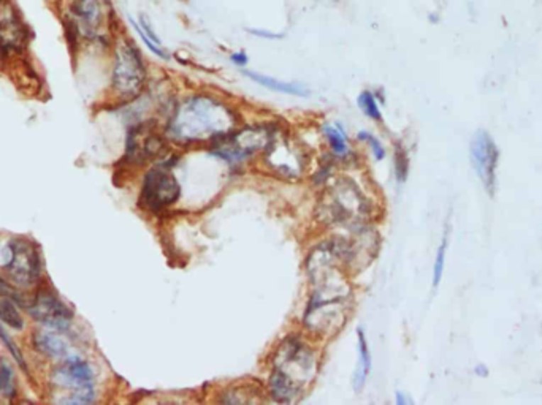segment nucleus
Returning <instances> with one entry per match:
<instances>
[{
	"label": "nucleus",
	"instance_id": "18",
	"mask_svg": "<svg viewBox=\"0 0 542 405\" xmlns=\"http://www.w3.org/2000/svg\"><path fill=\"white\" fill-rule=\"evenodd\" d=\"M245 76L255 81L257 84L267 87V89H270V91H275V92H280V93H287V96H297V97H308L309 96V91L304 89V87H302V86L294 84V83H284V81L275 79V78L267 76V75H260V73L248 70V72H245Z\"/></svg>",
	"mask_w": 542,
	"mask_h": 405
},
{
	"label": "nucleus",
	"instance_id": "25",
	"mask_svg": "<svg viewBox=\"0 0 542 405\" xmlns=\"http://www.w3.org/2000/svg\"><path fill=\"white\" fill-rule=\"evenodd\" d=\"M357 138L363 141V143H367L370 146V149L372 152V155H375L376 160H382L385 157V149L381 141H379L375 135H371L370 132H360L357 135Z\"/></svg>",
	"mask_w": 542,
	"mask_h": 405
},
{
	"label": "nucleus",
	"instance_id": "32",
	"mask_svg": "<svg viewBox=\"0 0 542 405\" xmlns=\"http://www.w3.org/2000/svg\"><path fill=\"white\" fill-rule=\"evenodd\" d=\"M5 62H6V60H5V57H4V54H2V51H0V69H4V65H5Z\"/></svg>",
	"mask_w": 542,
	"mask_h": 405
},
{
	"label": "nucleus",
	"instance_id": "24",
	"mask_svg": "<svg viewBox=\"0 0 542 405\" xmlns=\"http://www.w3.org/2000/svg\"><path fill=\"white\" fill-rule=\"evenodd\" d=\"M0 341L4 342V346L6 348H9V352L13 355V358H15V361L19 364V366H21L24 370H27L26 360H24V356L21 353V350H19L16 343L13 342V339L9 336V333H6V329L2 326V323H0Z\"/></svg>",
	"mask_w": 542,
	"mask_h": 405
},
{
	"label": "nucleus",
	"instance_id": "14",
	"mask_svg": "<svg viewBox=\"0 0 542 405\" xmlns=\"http://www.w3.org/2000/svg\"><path fill=\"white\" fill-rule=\"evenodd\" d=\"M471 164L474 171L482 181L487 192L494 190V170L498 164V149L492 137L485 130H479L471 141Z\"/></svg>",
	"mask_w": 542,
	"mask_h": 405
},
{
	"label": "nucleus",
	"instance_id": "12",
	"mask_svg": "<svg viewBox=\"0 0 542 405\" xmlns=\"http://www.w3.org/2000/svg\"><path fill=\"white\" fill-rule=\"evenodd\" d=\"M26 309L33 320L59 333L69 329L73 320V310L50 290L38 292Z\"/></svg>",
	"mask_w": 542,
	"mask_h": 405
},
{
	"label": "nucleus",
	"instance_id": "33",
	"mask_svg": "<svg viewBox=\"0 0 542 405\" xmlns=\"http://www.w3.org/2000/svg\"><path fill=\"white\" fill-rule=\"evenodd\" d=\"M5 4H6V0H0V15H2V11H4V6H5Z\"/></svg>",
	"mask_w": 542,
	"mask_h": 405
},
{
	"label": "nucleus",
	"instance_id": "34",
	"mask_svg": "<svg viewBox=\"0 0 542 405\" xmlns=\"http://www.w3.org/2000/svg\"><path fill=\"white\" fill-rule=\"evenodd\" d=\"M52 2H56L57 5H60V4H62V2H64V0H52Z\"/></svg>",
	"mask_w": 542,
	"mask_h": 405
},
{
	"label": "nucleus",
	"instance_id": "31",
	"mask_svg": "<svg viewBox=\"0 0 542 405\" xmlns=\"http://www.w3.org/2000/svg\"><path fill=\"white\" fill-rule=\"evenodd\" d=\"M476 372H477L479 375H482V377H487V369H485V366H477V369H476Z\"/></svg>",
	"mask_w": 542,
	"mask_h": 405
},
{
	"label": "nucleus",
	"instance_id": "27",
	"mask_svg": "<svg viewBox=\"0 0 542 405\" xmlns=\"http://www.w3.org/2000/svg\"><path fill=\"white\" fill-rule=\"evenodd\" d=\"M11 377H13V372L10 370V367L6 366V364L0 366V391H5V389L10 388Z\"/></svg>",
	"mask_w": 542,
	"mask_h": 405
},
{
	"label": "nucleus",
	"instance_id": "8",
	"mask_svg": "<svg viewBox=\"0 0 542 405\" xmlns=\"http://www.w3.org/2000/svg\"><path fill=\"white\" fill-rule=\"evenodd\" d=\"M181 197V186L168 164H159L146 173L141 186L140 202L151 212L170 207Z\"/></svg>",
	"mask_w": 542,
	"mask_h": 405
},
{
	"label": "nucleus",
	"instance_id": "6",
	"mask_svg": "<svg viewBox=\"0 0 542 405\" xmlns=\"http://www.w3.org/2000/svg\"><path fill=\"white\" fill-rule=\"evenodd\" d=\"M146 84L143 57L128 38H118L113 51L111 89L121 101H132L141 96Z\"/></svg>",
	"mask_w": 542,
	"mask_h": 405
},
{
	"label": "nucleus",
	"instance_id": "13",
	"mask_svg": "<svg viewBox=\"0 0 542 405\" xmlns=\"http://www.w3.org/2000/svg\"><path fill=\"white\" fill-rule=\"evenodd\" d=\"M164 151V139L151 124L135 125L128 132L126 143V160L131 165H143Z\"/></svg>",
	"mask_w": 542,
	"mask_h": 405
},
{
	"label": "nucleus",
	"instance_id": "26",
	"mask_svg": "<svg viewBox=\"0 0 542 405\" xmlns=\"http://www.w3.org/2000/svg\"><path fill=\"white\" fill-rule=\"evenodd\" d=\"M395 168H397V179L398 181H404L406 176H408V170H409V159L408 154L403 149L402 146L397 147V154H395Z\"/></svg>",
	"mask_w": 542,
	"mask_h": 405
},
{
	"label": "nucleus",
	"instance_id": "4",
	"mask_svg": "<svg viewBox=\"0 0 542 405\" xmlns=\"http://www.w3.org/2000/svg\"><path fill=\"white\" fill-rule=\"evenodd\" d=\"M372 214V205L354 179L340 176L323 188L317 201V219L327 227L362 228Z\"/></svg>",
	"mask_w": 542,
	"mask_h": 405
},
{
	"label": "nucleus",
	"instance_id": "16",
	"mask_svg": "<svg viewBox=\"0 0 542 405\" xmlns=\"http://www.w3.org/2000/svg\"><path fill=\"white\" fill-rule=\"evenodd\" d=\"M33 348L38 353L48 358H67L69 356V343L65 342L62 336L59 334V331L54 329H40L35 331L32 336Z\"/></svg>",
	"mask_w": 542,
	"mask_h": 405
},
{
	"label": "nucleus",
	"instance_id": "19",
	"mask_svg": "<svg viewBox=\"0 0 542 405\" xmlns=\"http://www.w3.org/2000/svg\"><path fill=\"white\" fill-rule=\"evenodd\" d=\"M322 133L323 137L327 138V143L330 146L331 154L335 155L336 159H344L350 154L349 149V141H348V135L343 130L341 125L338 124H325L322 127Z\"/></svg>",
	"mask_w": 542,
	"mask_h": 405
},
{
	"label": "nucleus",
	"instance_id": "1",
	"mask_svg": "<svg viewBox=\"0 0 542 405\" xmlns=\"http://www.w3.org/2000/svg\"><path fill=\"white\" fill-rule=\"evenodd\" d=\"M348 265V242L341 239L322 242L308 256L311 298L304 310L303 325L314 336H333L349 319L352 290Z\"/></svg>",
	"mask_w": 542,
	"mask_h": 405
},
{
	"label": "nucleus",
	"instance_id": "11",
	"mask_svg": "<svg viewBox=\"0 0 542 405\" xmlns=\"http://www.w3.org/2000/svg\"><path fill=\"white\" fill-rule=\"evenodd\" d=\"M31 29L13 0H6L0 15V51L5 60L23 59L29 48Z\"/></svg>",
	"mask_w": 542,
	"mask_h": 405
},
{
	"label": "nucleus",
	"instance_id": "15",
	"mask_svg": "<svg viewBox=\"0 0 542 405\" xmlns=\"http://www.w3.org/2000/svg\"><path fill=\"white\" fill-rule=\"evenodd\" d=\"M94 379H96V375H94L92 367L78 356L67 358L64 366L57 367L52 375L54 382L60 387L70 388L72 391L92 389Z\"/></svg>",
	"mask_w": 542,
	"mask_h": 405
},
{
	"label": "nucleus",
	"instance_id": "29",
	"mask_svg": "<svg viewBox=\"0 0 542 405\" xmlns=\"http://www.w3.org/2000/svg\"><path fill=\"white\" fill-rule=\"evenodd\" d=\"M230 59H232V62H233L235 65H238V67H245V65H248V62H249V57H248V54H246L245 51H236V52H233L232 56H230Z\"/></svg>",
	"mask_w": 542,
	"mask_h": 405
},
{
	"label": "nucleus",
	"instance_id": "28",
	"mask_svg": "<svg viewBox=\"0 0 542 405\" xmlns=\"http://www.w3.org/2000/svg\"><path fill=\"white\" fill-rule=\"evenodd\" d=\"M249 32L255 37L260 38H267V40H276V38H282V33H275V32H268L263 29H249Z\"/></svg>",
	"mask_w": 542,
	"mask_h": 405
},
{
	"label": "nucleus",
	"instance_id": "10",
	"mask_svg": "<svg viewBox=\"0 0 542 405\" xmlns=\"http://www.w3.org/2000/svg\"><path fill=\"white\" fill-rule=\"evenodd\" d=\"M263 161L271 171L282 179H298L304 173L308 164L306 151L284 135L275 133L263 151Z\"/></svg>",
	"mask_w": 542,
	"mask_h": 405
},
{
	"label": "nucleus",
	"instance_id": "21",
	"mask_svg": "<svg viewBox=\"0 0 542 405\" xmlns=\"http://www.w3.org/2000/svg\"><path fill=\"white\" fill-rule=\"evenodd\" d=\"M0 321L16 331L24 328V320L16 307V302L10 298H5V296L0 300Z\"/></svg>",
	"mask_w": 542,
	"mask_h": 405
},
{
	"label": "nucleus",
	"instance_id": "30",
	"mask_svg": "<svg viewBox=\"0 0 542 405\" xmlns=\"http://www.w3.org/2000/svg\"><path fill=\"white\" fill-rule=\"evenodd\" d=\"M409 402L411 401L403 393H397V404L398 405H406V404H409Z\"/></svg>",
	"mask_w": 542,
	"mask_h": 405
},
{
	"label": "nucleus",
	"instance_id": "9",
	"mask_svg": "<svg viewBox=\"0 0 542 405\" xmlns=\"http://www.w3.org/2000/svg\"><path fill=\"white\" fill-rule=\"evenodd\" d=\"M2 265L10 280L18 287H32L40 279L38 249L29 239H13L4 251Z\"/></svg>",
	"mask_w": 542,
	"mask_h": 405
},
{
	"label": "nucleus",
	"instance_id": "7",
	"mask_svg": "<svg viewBox=\"0 0 542 405\" xmlns=\"http://www.w3.org/2000/svg\"><path fill=\"white\" fill-rule=\"evenodd\" d=\"M275 133V128L270 127H248L238 132H230L226 137L213 141L211 154L228 164H241L259 151H265Z\"/></svg>",
	"mask_w": 542,
	"mask_h": 405
},
{
	"label": "nucleus",
	"instance_id": "5",
	"mask_svg": "<svg viewBox=\"0 0 542 405\" xmlns=\"http://www.w3.org/2000/svg\"><path fill=\"white\" fill-rule=\"evenodd\" d=\"M57 8L72 50L81 43H100L108 38L110 0H64Z\"/></svg>",
	"mask_w": 542,
	"mask_h": 405
},
{
	"label": "nucleus",
	"instance_id": "22",
	"mask_svg": "<svg viewBox=\"0 0 542 405\" xmlns=\"http://www.w3.org/2000/svg\"><path fill=\"white\" fill-rule=\"evenodd\" d=\"M357 103H358V108H360V110L363 111V114L367 118H370L372 120H381L382 119L381 110H379L377 98H376V96L372 92L363 91L360 96H358Z\"/></svg>",
	"mask_w": 542,
	"mask_h": 405
},
{
	"label": "nucleus",
	"instance_id": "2",
	"mask_svg": "<svg viewBox=\"0 0 542 405\" xmlns=\"http://www.w3.org/2000/svg\"><path fill=\"white\" fill-rule=\"evenodd\" d=\"M236 116L223 101L195 96L182 101L167 124V137L182 146L216 141L235 130Z\"/></svg>",
	"mask_w": 542,
	"mask_h": 405
},
{
	"label": "nucleus",
	"instance_id": "20",
	"mask_svg": "<svg viewBox=\"0 0 542 405\" xmlns=\"http://www.w3.org/2000/svg\"><path fill=\"white\" fill-rule=\"evenodd\" d=\"M128 21H131V24L133 25V29H135V32L138 33V37L143 40V43L148 46L149 51L154 52V54H157V56L162 57V59H170V56H168V52H165V50L162 48L159 37L155 35L154 30H153V27L149 25L148 19L143 15L140 16V21L138 23L135 21V19H132V18H128Z\"/></svg>",
	"mask_w": 542,
	"mask_h": 405
},
{
	"label": "nucleus",
	"instance_id": "3",
	"mask_svg": "<svg viewBox=\"0 0 542 405\" xmlns=\"http://www.w3.org/2000/svg\"><path fill=\"white\" fill-rule=\"evenodd\" d=\"M319 360L309 343L297 336L286 337L276 348L271 363L268 391L271 399L292 404L316 379Z\"/></svg>",
	"mask_w": 542,
	"mask_h": 405
},
{
	"label": "nucleus",
	"instance_id": "23",
	"mask_svg": "<svg viewBox=\"0 0 542 405\" xmlns=\"http://www.w3.org/2000/svg\"><path fill=\"white\" fill-rule=\"evenodd\" d=\"M446 251H447V232L444 234L441 246H439V249H438L436 260H435V268H433V285H435V287L439 285V282H441V278H443L444 263H446Z\"/></svg>",
	"mask_w": 542,
	"mask_h": 405
},
{
	"label": "nucleus",
	"instance_id": "17",
	"mask_svg": "<svg viewBox=\"0 0 542 405\" xmlns=\"http://www.w3.org/2000/svg\"><path fill=\"white\" fill-rule=\"evenodd\" d=\"M357 337H358V346H357L358 361H357V367L354 374V389L360 391L365 387V383H367V379L371 372V353H370L367 336H365V331L362 328H358Z\"/></svg>",
	"mask_w": 542,
	"mask_h": 405
}]
</instances>
